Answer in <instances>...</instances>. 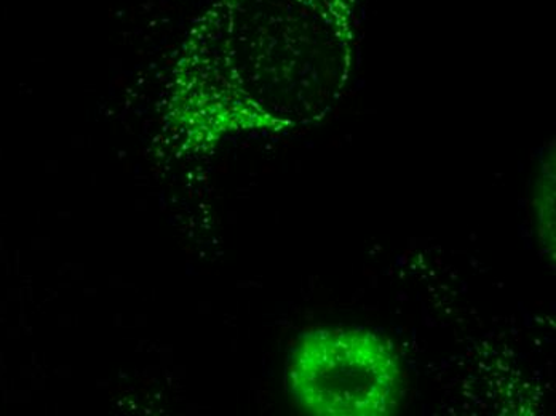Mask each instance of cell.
<instances>
[{
    "label": "cell",
    "instance_id": "obj_1",
    "mask_svg": "<svg viewBox=\"0 0 556 416\" xmlns=\"http://www.w3.org/2000/svg\"><path fill=\"white\" fill-rule=\"evenodd\" d=\"M358 0H222L202 25L206 73L194 119L206 140L324 119L354 66Z\"/></svg>",
    "mask_w": 556,
    "mask_h": 416
},
{
    "label": "cell",
    "instance_id": "obj_2",
    "mask_svg": "<svg viewBox=\"0 0 556 416\" xmlns=\"http://www.w3.org/2000/svg\"><path fill=\"white\" fill-rule=\"evenodd\" d=\"M287 383L301 411L317 416H389L402 399L395 346L368 328L304 331L288 358Z\"/></svg>",
    "mask_w": 556,
    "mask_h": 416
},
{
    "label": "cell",
    "instance_id": "obj_3",
    "mask_svg": "<svg viewBox=\"0 0 556 416\" xmlns=\"http://www.w3.org/2000/svg\"><path fill=\"white\" fill-rule=\"evenodd\" d=\"M542 192H538V201H535V215H538L539 232L541 240L544 238V245H551L554 250L555 245V192L554 177L547 178L545 185L542 186Z\"/></svg>",
    "mask_w": 556,
    "mask_h": 416
}]
</instances>
